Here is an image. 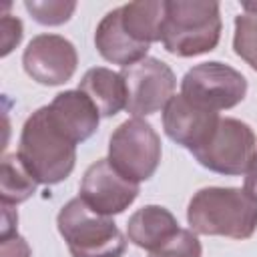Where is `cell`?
<instances>
[{
  "label": "cell",
  "mask_w": 257,
  "mask_h": 257,
  "mask_svg": "<svg viewBox=\"0 0 257 257\" xmlns=\"http://www.w3.org/2000/svg\"><path fill=\"white\" fill-rule=\"evenodd\" d=\"M16 155L36 183L56 185L74 169L76 143L54 122L48 106H42L26 118Z\"/></svg>",
  "instance_id": "1"
},
{
  "label": "cell",
  "mask_w": 257,
  "mask_h": 257,
  "mask_svg": "<svg viewBox=\"0 0 257 257\" xmlns=\"http://www.w3.org/2000/svg\"><path fill=\"white\" fill-rule=\"evenodd\" d=\"M187 221L199 235L249 239L257 229V199L245 189L207 187L189 201Z\"/></svg>",
  "instance_id": "2"
},
{
  "label": "cell",
  "mask_w": 257,
  "mask_h": 257,
  "mask_svg": "<svg viewBox=\"0 0 257 257\" xmlns=\"http://www.w3.org/2000/svg\"><path fill=\"white\" fill-rule=\"evenodd\" d=\"M221 38V14L217 2L169 0L161 24V42L175 56L211 52Z\"/></svg>",
  "instance_id": "3"
},
{
  "label": "cell",
  "mask_w": 257,
  "mask_h": 257,
  "mask_svg": "<svg viewBox=\"0 0 257 257\" xmlns=\"http://www.w3.org/2000/svg\"><path fill=\"white\" fill-rule=\"evenodd\" d=\"M56 225L72 257H120L126 249V239L114 221L94 213L80 197L60 209Z\"/></svg>",
  "instance_id": "4"
},
{
  "label": "cell",
  "mask_w": 257,
  "mask_h": 257,
  "mask_svg": "<svg viewBox=\"0 0 257 257\" xmlns=\"http://www.w3.org/2000/svg\"><path fill=\"white\" fill-rule=\"evenodd\" d=\"M108 163L133 183L151 179L161 163L157 131L139 116L120 122L108 141Z\"/></svg>",
  "instance_id": "5"
},
{
  "label": "cell",
  "mask_w": 257,
  "mask_h": 257,
  "mask_svg": "<svg viewBox=\"0 0 257 257\" xmlns=\"http://www.w3.org/2000/svg\"><path fill=\"white\" fill-rule=\"evenodd\" d=\"M181 94L207 110L219 112L237 106L245 98L247 80L229 64L203 62L183 76Z\"/></svg>",
  "instance_id": "6"
},
{
  "label": "cell",
  "mask_w": 257,
  "mask_h": 257,
  "mask_svg": "<svg viewBox=\"0 0 257 257\" xmlns=\"http://www.w3.org/2000/svg\"><path fill=\"white\" fill-rule=\"evenodd\" d=\"M257 153L255 133L237 118H221L211 139L193 153V157L209 171L221 175L247 173Z\"/></svg>",
  "instance_id": "7"
},
{
  "label": "cell",
  "mask_w": 257,
  "mask_h": 257,
  "mask_svg": "<svg viewBox=\"0 0 257 257\" xmlns=\"http://www.w3.org/2000/svg\"><path fill=\"white\" fill-rule=\"evenodd\" d=\"M120 76L126 86V110L133 116L159 112L175 96L177 78L171 66L159 58H143L137 64L124 66Z\"/></svg>",
  "instance_id": "8"
},
{
  "label": "cell",
  "mask_w": 257,
  "mask_h": 257,
  "mask_svg": "<svg viewBox=\"0 0 257 257\" xmlns=\"http://www.w3.org/2000/svg\"><path fill=\"white\" fill-rule=\"evenodd\" d=\"M22 64L26 74L44 86L64 84L72 78L78 56L70 40L58 34H38L34 36L24 54Z\"/></svg>",
  "instance_id": "9"
},
{
  "label": "cell",
  "mask_w": 257,
  "mask_h": 257,
  "mask_svg": "<svg viewBox=\"0 0 257 257\" xmlns=\"http://www.w3.org/2000/svg\"><path fill=\"white\" fill-rule=\"evenodd\" d=\"M139 195V183L124 179L108 159L92 163L80 183V199L98 215L112 217L122 213Z\"/></svg>",
  "instance_id": "10"
},
{
  "label": "cell",
  "mask_w": 257,
  "mask_h": 257,
  "mask_svg": "<svg viewBox=\"0 0 257 257\" xmlns=\"http://www.w3.org/2000/svg\"><path fill=\"white\" fill-rule=\"evenodd\" d=\"M219 120V112L207 110L183 94H175L163 112V128L167 137L191 153L199 151L211 139Z\"/></svg>",
  "instance_id": "11"
},
{
  "label": "cell",
  "mask_w": 257,
  "mask_h": 257,
  "mask_svg": "<svg viewBox=\"0 0 257 257\" xmlns=\"http://www.w3.org/2000/svg\"><path fill=\"white\" fill-rule=\"evenodd\" d=\"M48 112L54 122L78 145L90 139L98 126L100 112L92 100L80 90H64L48 104Z\"/></svg>",
  "instance_id": "12"
},
{
  "label": "cell",
  "mask_w": 257,
  "mask_h": 257,
  "mask_svg": "<svg viewBox=\"0 0 257 257\" xmlns=\"http://www.w3.org/2000/svg\"><path fill=\"white\" fill-rule=\"evenodd\" d=\"M94 44L104 60L112 64H120L122 68L141 62L143 58H147V52H149L147 44L135 42L124 32L122 22H120V8L110 10L100 20L94 32Z\"/></svg>",
  "instance_id": "13"
},
{
  "label": "cell",
  "mask_w": 257,
  "mask_h": 257,
  "mask_svg": "<svg viewBox=\"0 0 257 257\" xmlns=\"http://www.w3.org/2000/svg\"><path fill=\"white\" fill-rule=\"evenodd\" d=\"M179 229L181 227L169 209L161 205H147L128 219L126 237L131 243L151 253L167 243Z\"/></svg>",
  "instance_id": "14"
},
{
  "label": "cell",
  "mask_w": 257,
  "mask_h": 257,
  "mask_svg": "<svg viewBox=\"0 0 257 257\" xmlns=\"http://www.w3.org/2000/svg\"><path fill=\"white\" fill-rule=\"evenodd\" d=\"M80 92H84L100 116H114L122 108H126V86L120 76V72H112L104 66H94L86 70V74L80 80L78 86Z\"/></svg>",
  "instance_id": "15"
},
{
  "label": "cell",
  "mask_w": 257,
  "mask_h": 257,
  "mask_svg": "<svg viewBox=\"0 0 257 257\" xmlns=\"http://www.w3.org/2000/svg\"><path fill=\"white\" fill-rule=\"evenodd\" d=\"M163 18L165 2H131L120 6L122 28L139 44L151 46V42L161 40Z\"/></svg>",
  "instance_id": "16"
},
{
  "label": "cell",
  "mask_w": 257,
  "mask_h": 257,
  "mask_svg": "<svg viewBox=\"0 0 257 257\" xmlns=\"http://www.w3.org/2000/svg\"><path fill=\"white\" fill-rule=\"evenodd\" d=\"M34 177L26 171L18 155H4L2 159V173H0V197L2 205H18L32 197L36 191Z\"/></svg>",
  "instance_id": "17"
},
{
  "label": "cell",
  "mask_w": 257,
  "mask_h": 257,
  "mask_svg": "<svg viewBox=\"0 0 257 257\" xmlns=\"http://www.w3.org/2000/svg\"><path fill=\"white\" fill-rule=\"evenodd\" d=\"M235 54L257 70V2H243V14L235 18Z\"/></svg>",
  "instance_id": "18"
},
{
  "label": "cell",
  "mask_w": 257,
  "mask_h": 257,
  "mask_svg": "<svg viewBox=\"0 0 257 257\" xmlns=\"http://www.w3.org/2000/svg\"><path fill=\"white\" fill-rule=\"evenodd\" d=\"M24 6L32 14V18L36 22L46 24V26L64 24L72 16V12L76 10V4L74 2H62V0H48V2L26 0Z\"/></svg>",
  "instance_id": "19"
},
{
  "label": "cell",
  "mask_w": 257,
  "mask_h": 257,
  "mask_svg": "<svg viewBox=\"0 0 257 257\" xmlns=\"http://www.w3.org/2000/svg\"><path fill=\"white\" fill-rule=\"evenodd\" d=\"M149 257H201V243L189 229H179L167 243L151 251Z\"/></svg>",
  "instance_id": "20"
},
{
  "label": "cell",
  "mask_w": 257,
  "mask_h": 257,
  "mask_svg": "<svg viewBox=\"0 0 257 257\" xmlns=\"http://www.w3.org/2000/svg\"><path fill=\"white\" fill-rule=\"evenodd\" d=\"M22 40V22L18 18H14L12 14H2L0 20V42H2V56L10 54V50L14 46H18V42Z\"/></svg>",
  "instance_id": "21"
},
{
  "label": "cell",
  "mask_w": 257,
  "mask_h": 257,
  "mask_svg": "<svg viewBox=\"0 0 257 257\" xmlns=\"http://www.w3.org/2000/svg\"><path fill=\"white\" fill-rule=\"evenodd\" d=\"M0 255L2 257H30V247L18 233H14L10 237L0 239Z\"/></svg>",
  "instance_id": "22"
},
{
  "label": "cell",
  "mask_w": 257,
  "mask_h": 257,
  "mask_svg": "<svg viewBox=\"0 0 257 257\" xmlns=\"http://www.w3.org/2000/svg\"><path fill=\"white\" fill-rule=\"evenodd\" d=\"M16 223H18V213L16 209H12V205H2V233H0V239L2 237H10L16 233Z\"/></svg>",
  "instance_id": "23"
},
{
  "label": "cell",
  "mask_w": 257,
  "mask_h": 257,
  "mask_svg": "<svg viewBox=\"0 0 257 257\" xmlns=\"http://www.w3.org/2000/svg\"><path fill=\"white\" fill-rule=\"evenodd\" d=\"M247 177H245V191L253 197V199H257V153H255V157H253V161H251V165H249V169H247V173H245Z\"/></svg>",
  "instance_id": "24"
}]
</instances>
